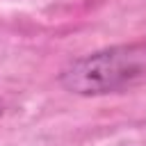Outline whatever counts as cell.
<instances>
[{"instance_id": "6da1fadb", "label": "cell", "mask_w": 146, "mask_h": 146, "mask_svg": "<svg viewBox=\"0 0 146 146\" xmlns=\"http://www.w3.org/2000/svg\"><path fill=\"white\" fill-rule=\"evenodd\" d=\"M146 68V48L112 46L73 59L62 73L59 84L78 96H103L123 89Z\"/></svg>"}]
</instances>
